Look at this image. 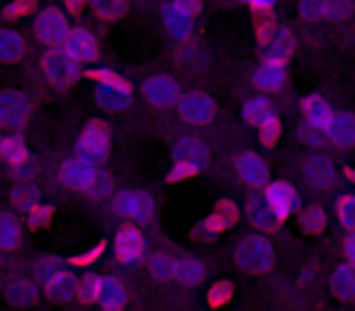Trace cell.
Here are the masks:
<instances>
[{"label":"cell","instance_id":"6da1fadb","mask_svg":"<svg viewBox=\"0 0 355 311\" xmlns=\"http://www.w3.org/2000/svg\"><path fill=\"white\" fill-rule=\"evenodd\" d=\"M236 265L248 275H263L275 265V248L266 236L251 233L236 246Z\"/></svg>","mask_w":355,"mask_h":311},{"label":"cell","instance_id":"7a4b0ae2","mask_svg":"<svg viewBox=\"0 0 355 311\" xmlns=\"http://www.w3.org/2000/svg\"><path fill=\"white\" fill-rule=\"evenodd\" d=\"M207 146H205L200 139L195 136H183L178 139L175 146H173V161H175V168H173L171 178H188L190 173H198L207 166Z\"/></svg>","mask_w":355,"mask_h":311},{"label":"cell","instance_id":"3957f363","mask_svg":"<svg viewBox=\"0 0 355 311\" xmlns=\"http://www.w3.org/2000/svg\"><path fill=\"white\" fill-rule=\"evenodd\" d=\"M42 71H44V78L49 80L56 88H69L78 80L80 75V64L64 49V46H56L49 49L42 56Z\"/></svg>","mask_w":355,"mask_h":311},{"label":"cell","instance_id":"277c9868","mask_svg":"<svg viewBox=\"0 0 355 311\" xmlns=\"http://www.w3.org/2000/svg\"><path fill=\"white\" fill-rule=\"evenodd\" d=\"M112 209L122 219H129L134 224H144L153 217V199L144 190H117L112 197Z\"/></svg>","mask_w":355,"mask_h":311},{"label":"cell","instance_id":"5b68a950","mask_svg":"<svg viewBox=\"0 0 355 311\" xmlns=\"http://www.w3.org/2000/svg\"><path fill=\"white\" fill-rule=\"evenodd\" d=\"M76 151H78L80 159L90 161V163L100 166L105 163L110 153V132L103 122H90L88 127L83 129V134L78 136V143H76Z\"/></svg>","mask_w":355,"mask_h":311},{"label":"cell","instance_id":"8992f818","mask_svg":"<svg viewBox=\"0 0 355 311\" xmlns=\"http://www.w3.org/2000/svg\"><path fill=\"white\" fill-rule=\"evenodd\" d=\"M35 32L42 44H46L49 49H56V46L66 44V39H69V35H71V27L64 12L56 10V8H46V10H42L40 15H37Z\"/></svg>","mask_w":355,"mask_h":311},{"label":"cell","instance_id":"52a82bcc","mask_svg":"<svg viewBox=\"0 0 355 311\" xmlns=\"http://www.w3.org/2000/svg\"><path fill=\"white\" fill-rule=\"evenodd\" d=\"M141 95H144V100H146L148 105H153V107H158V109L173 107V105H178V103H180V98H183V93H180V85H178L175 80H173L171 75H166V73L148 75V78L144 80V85H141Z\"/></svg>","mask_w":355,"mask_h":311},{"label":"cell","instance_id":"ba28073f","mask_svg":"<svg viewBox=\"0 0 355 311\" xmlns=\"http://www.w3.org/2000/svg\"><path fill=\"white\" fill-rule=\"evenodd\" d=\"M59 175H61V183H64L66 188L80 190V193H93L95 185H98V180H100L98 166L80 159V156H73V159L64 161Z\"/></svg>","mask_w":355,"mask_h":311},{"label":"cell","instance_id":"9c48e42d","mask_svg":"<svg viewBox=\"0 0 355 311\" xmlns=\"http://www.w3.org/2000/svg\"><path fill=\"white\" fill-rule=\"evenodd\" d=\"M32 103L20 90H6L0 95V124L6 129H22L30 122Z\"/></svg>","mask_w":355,"mask_h":311},{"label":"cell","instance_id":"30bf717a","mask_svg":"<svg viewBox=\"0 0 355 311\" xmlns=\"http://www.w3.org/2000/svg\"><path fill=\"white\" fill-rule=\"evenodd\" d=\"M178 112H180L183 122L193 124V127H202V124H209L214 119L217 105L207 93H188L178 103Z\"/></svg>","mask_w":355,"mask_h":311},{"label":"cell","instance_id":"8fae6325","mask_svg":"<svg viewBox=\"0 0 355 311\" xmlns=\"http://www.w3.org/2000/svg\"><path fill=\"white\" fill-rule=\"evenodd\" d=\"M95 103L107 112H124L132 105V93H129L124 80H98L95 83Z\"/></svg>","mask_w":355,"mask_h":311},{"label":"cell","instance_id":"7c38bea8","mask_svg":"<svg viewBox=\"0 0 355 311\" xmlns=\"http://www.w3.org/2000/svg\"><path fill=\"white\" fill-rule=\"evenodd\" d=\"M114 256L127 265L141 263L146 258V241L137 226H122L114 236Z\"/></svg>","mask_w":355,"mask_h":311},{"label":"cell","instance_id":"4fadbf2b","mask_svg":"<svg viewBox=\"0 0 355 311\" xmlns=\"http://www.w3.org/2000/svg\"><path fill=\"white\" fill-rule=\"evenodd\" d=\"M64 49L69 51L78 64H93V61H98V54H100L98 39H95L93 32L85 30V27H73V30H71Z\"/></svg>","mask_w":355,"mask_h":311},{"label":"cell","instance_id":"5bb4252c","mask_svg":"<svg viewBox=\"0 0 355 311\" xmlns=\"http://www.w3.org/2000/svg\"><path fill=\"white\" fill-rule=\"evenodd\" d=\"M234 168H236L239 178H241L246 185H251V188H266L268 178H270L266 161L253 151L241 153V156L236 159V163H234Z\"/></svg>","mask_w":355,"mask_h":311},{"label":"cell","instance_id":"9a60e30c","mask_svg":"<svg viewBox=\"0 0 355 311\" xmlns=\"http://www.w3.org/2000/svg\"><path fill=\"white\" fill-rule=\"evenodd\" d=\"M263 195L268 197V202L272 204V209H275V214L280 219L290 217V214L297 212V207H300V195H297V190L292 188L290 183H282V180L268 183Z\"/></svg>","mask_w":355,"mask_h":311},{"label":"cell","instance_id":"2e32d148","mask_svg":"<svg viewBox=\"0 0 355 311\" xmlns=\"http://www.w3.org/2000/svg\"><path fill=\"white\" fill-rule=\"evenodd\" d=\"M302 173H304L306 185L314 190H326L336 183L334 163L329 159H324V156H311L304 163V168H302Z\"/></svg>","mask_w":355,"mask_h":311},{"label":"cell","instance_id":"e0dca14e","mask_svg":"<svg viewBox=\"0 0 355 311\" xmlns=\"http://www.w3.org/2000/svg\"><path fill=\"white\" fill-rule=\"evenodd\" d=\"M246 219L256 229H261V231H272V229L277 226V222H280V217L275 214V209H272V204L268 202L266 195H253V197L248 199Z\"/></svg>","mask_w":355,"mask_h":311},{"label":"cell","instance_id":"ac0fdd59","mask_svg":"<svg viewBox=\"0 0 355 311\" xmlns=\"http://www.w3.org/2000/svg\"><path fill=\"white\" fill-rule=\"evenodd\" d=\"M163 25H166L168 35L173 37L175 42H185L190 35H193V15L178 8L175 3L163 8Z\"/></svg>","mask_w":355,"mask_h":311},{"label":"cell","instance_id":"d6986e66","mask_svg":"<svg viewBox=\"0 0 355 311\" xmlns=\"http://www.w3.org/2000/svg\"><path fill=\"white\" fill-rule=\"evenodd\" d=\"M302 112H304L306 124L321 129V132H326V129L331 127V122H334V117H336L334 109H331V105L326 103L321 95H309V98L302 103Z\"/></svg>","mask_w":355,"mask_h":311},{"label":"cell","instance_id":"ffe728a7","mask_svg":"<svg viewBox=\"0 0 355 311\" xmlns=\"http://www.w3.org/2000/svg\"><path fill=\"white\" fill-rule=\"evenodd\" d=\"M98 301L105 311H119L127 304V290L117 277H100Z\"/></svg>","mask_w":355,"mask_h":311},{"label":"cell","instance_id":"44dd1931","mask_svg":"<svg viewBox=\"0 0 355 311\" xmlns=\"http://www.w3.org/2000/svg\"><path fill=\"white\" fill-rule=\"evenodd\" d=\"M326 136L331 139V143H336L338 148H350L355 146V114H336L331 127L326 129Z\"/></svg>","mask_w":355,"mask_h":311},{"label":"cell","instance_id":"7402d4cb","mask_svg":"<svg viewBox=\"0 0 355 311\" xmlns=\"http://www.w3.org/2000/svg\"><path fill=\"white\" fill-rule=\"evenodd\" d=\"M295 49V42H292L290 30H277L275 35H270V39L266 42V61L268 64H280L285 66V61L292 56Z\"/></svg>","mask_w":355,"mask_h":311},{"label":"cell","instance_id":"603a6c76","mask_svg":"<svg viewBox=\"0 0 355 311\" xmlns=\"http://www.w3.org/2000/svg\"><path fill=\"white\" fill-rule=\"evenodd\" d=\"M331 292L343 301L355 299V265L353 263H343V265H338L331 272Z\"/></svg>","mask_w":355,"mask_h":311},{"label":"cell","instance_id":"cb8c5ba5","mask_svg":"<svg viewBox=\"0 0 355 311\" xmlns=\"http://www.w3.org/2000/svg\"><path fill=\"white\" fill-rule=\"evenodd\" d=\"M285 66L280 64H263L256 69V73H253V83L258 85L261 90H266V93H277V90L285 88Z\"/></svg>","mask_w":355,"mask_h":311},{"label":"cell","instance_id":"d4e9b609","mask_svg":"<svg viewBox=\"0 0 355 311\" xmlns=\"http://www.w3.org/2000/svg\"><path fill=\"white\" fill-rule=\"evenodd\" d=\"M241 114H243V122L251 124V127H263L266 122L275 119V109H272L268 98H251L243 105Z\"/></svg>","mask_w":355,"mask_h":311},{"label":"cell","instance_id":"484cf974","mask_svg":"<svg viewBox=\"0 0 355 311\" xmlns=\"http://www.w3.org/2000/svg\"><path fill=\"white\" fill-rule=\"evenodd\" d=\"M44 287H46V294L56 301H71L76 294H78V285H76L73 275H69V272H64V270H61L59 275L51 277Z\"/></svg>","mask_w":355,"mask_h":311},{"label":"cell","instance_id":"4316f807","mask_svg":"<svg viewBox=\"0 0 355 311\" xmlns=\"http://www.w3.org/2000/svg\"><path fill=\"white\" fill-rule=\"evenodd\" d=\"M22 56H25V37L15 30L0 32V59L12 64V61H20Z\"/></svg>","mask_w":355,"mask_h":311},{"label":"cell","instance_id":"83f0119b","mask_svg":"<svg viewBox=\"0 0 355 311\" xmlns=\"http://www.w3.org/2000/svg\"><path fill=\"white\" fill-rule=\"evenodd\" d=\"M205 277V263L198 260V258H180V260H175V280L180 282V285H200Z\"/></svg>","mask_w":355,"mask_h":311},{"label":"cell","instance_id":"f1b7e54d","mask_svg":"<svg viewBox=\"0 0 355 311\" xmlns=\"http://www.w3.org/2000/svg\"><path fill=\"white\" fill-rule=\"evenodd\" d=\"M22 241V229H20V222L12 217L10 212H6L0 217V248L6 253L15 251Z\"/></svg>","mask_w":355,"mask_h":311},{"label":"cell","instance_id":"f546056e","mask_svg":"<svg viewBox=\"0 0 355 311\" xmlns=\"http://www.w3.org/2000/svg\"><path fill=\"white\" fill-rule=\"evenodd\" d=\"M6 296H8V301H10V304L27 306V304H32V301H35L37 287L32 285V282H27V280H12V282H8V287H6Z\"/></svg>","mask_w":355,"mask_h":311},{"label":"cell","instance_id":"4dcf8cb0","mask_svg":"<svg viewBox=\"0 0 355 311\" xmlns=\"http://www.w3.org/2000/svg\"><path fill=\"white\" fill-rule=\"evenodd\" d=\"M0 153H3V159L8 161L10 166H22L27 163V148L22 143L20 136H6L0 141Z\"/></svg>","mask_w":355,"mask_h":311},{"label":"cell","instance_id":"1f68e13d","mask_svg":"<svg viewBox=\"0 0 355 311\" xmlns=\"http://www.w3.org/2000/svg\"><path fill=\"white\" fill-rule=\"evenodd\" d=\"M88 6L100 20H117L127 10V0H90Z\"/></svg>","mask_w":355,"mask_h":311},{"label":"cell","instance_id":"d6a6232c","mask_svg":"<svg viewBox=\"0 0 355 311\" xmlns=\"http://www.w3.org/2000/svg\"><path fill=\"white\" fill-rule=\"evenodd\" d=\"M148 272H151L153 280L166 282L171 277H175V260H173L168 253H158L148 260Z\"/></svg>","mask_w":355,"mask_h":311},{"label":"cell","instance_id":"836d02e7","mask_svg":"<svg viewBox=\"0 0 355 311\" xmlns=\"http://www.w3.org/2000/svg\"><path fill=\"white\" fill-rule=\"evenodd\" d=\"M300 12L304 20H329V0H302Z\"/></svg>","mask_w":355,"mask_h":311},{"label":"cell","instance_id":"e575fe53","mask_svg":"<svg viewBox=\"0 0 355 311\" xmlns=\"http://www.w3.org/2000/svg\"><path fill=\"white\" fill-rule=\"evenodd\" d=\"M59 272H61V263L56 256H42L40 260H37V277H40L44 285L54 275H59Z\"/></svg>","mask_w":355,"mask_h":311},{"label":"cell","instance_id":"d590c367","mask_svg":"<svg viewBox=\"0 0 355 311\" xmlns=\"http://www.w3.org/2000/svg\"><path fill=\"white\" fill-rule=\"evenodd\" d=\"M302 226L309 233H316L326 226V212L321 207H309L304 214H302Z\"/></svg>","mask_w":355,"mask_h":311},{"label":"cell","instance_id":"8d00e7d4","mask_svg":"<svg viewBox=\"0 0 355 311\" xmlns=\"http://www.w3.org/2000/svg\"><path fill=\"white\" fill-rule=\"evenodd\" d=\"M338 222L343 224V229L355 231V195H348L338 202Z\"/></svg>","mask_w":355,"mask_h":311},{"label":"cell","instance_id":"74e56055","mask_svg":"<svg viewBox=\"0 0 355 311\" xmlns=\"http://www.w3.org/2000/svg\"><path fill=\"white\" fill-rule=\"evenodd\" d=\"M12 202L20 209H35L37 190L30 188V185H20V188H15V193H12Z\"/></svg>","mask_w":355,"mask_h":311},{"label":"cell","instance_id":"f35d334b","mask_svg":"<svg viewBox=\"0 0 355 311\" xmlns=\"http://www.w3.org/2000/svg\"><path fill=\"white\" fill-rule=\"evenodd\" d=\"M98 290H100V277L88 275L85 280L78 282V296H80V299H85V301L98 299Z\"/></svg>","mask_w":355,"mask_h":311},{"label":"cell","instance_id":"ab89813d","mask_svg":"<svg viewBox=\"0 0 355 311\" xmlns=\"http://www.w3.org/2000/svg\"><path fill=\"white\" fill-rule=\"evenodd\" d=\"M300 136L304 143H309V146H321V143L326 141V132H321V129L311 127V124H304V127H300Z\"/></svg>","mask_w":355,"mask_h":311},{"label":"cell","instance_id":"60d3db41","mask_svg":"<svg viewBox=\"0 0 355 311\" xmlns=\"http://www.w3.org/2000/svg\"><path fill=\"white\" fill-rule=\"evenodd\" d=\"M350 8H353L350 0H329V20H343Z\"/></svg>","mask_w":355,"mask_h":311},{"label":"cell","instance_id":"b9f144b4","mask_svg":"<svg viewBox=\"0 0 355 311\" xmlns=\"http://www.w3.org/2000/svg\"><path fill=\"white\" fill-rule=\"evenodd\" d=\"M258 129H261V136H263V141H266V143H272L277 139V134H280V124H277V117L270 119V122H266L263 127H258Z\"/></svg>","mask_w":355,"mask_h":311},{"label":"cell","instance_id":"7bdbcfd3","mask_svg":"<svg viewBox=\"0 0 355 311\" xmlns=\"http://www.w3.org/2000/svg\"><path fill=\"white\" fill-rule=\"evenodd\" d=\"M173 3H175L178 8H183V10L188 12V15H193V17L202 10V0H173Z\"/></svg>","mask_w":355,"mask_h":311},{"label":"cell","instance_id":"ee69618b","mask_svg":"<svg viewBox=\"0 0 355 311\" xmlns=\"http://www.w3.org/2000/svg\"><path fill=\"white\" fill-rule=\"evenodd\" d=\"M343 253H345V258H348V263H353V265H355V231H350L348 236H345Z\"/></svg>","mask_w":355,"mask_h":311},{"label":"cell","instance_id":"f6af8a7d","mask_svg":"<svg viewBox=\"0 0 355 311\" xmlns=\"http://www.w3.org/2000/svg\"><path fill=\"white\" fill-rule=\"evenodd\" d=\"M229 299V287L227 285H217L212 290V294H209V301L212 304H222V301H227Z\"/></svg>","mask_w":355,"mask_h":311},{"label":"cell","instance_id":"bcb514c9","mask_svg":"<svg viewBox=\"0 0 355 311\" xmlns=\"http://www.w3.org/2000/svg\"><path fill=\"white\" fill-rule=\"evenodd\" d=\"M241 3L256 8V10H270V8L275 6V0H241Z\"/></svg>","mask_w":355,"mask_h":311},{"label":"cell","instance_id":"7dc6e473","mask_svg":"<svg viewBox=\"0 0 355 311\" xmlns=\"http://www.w3.org/2000/svg\"><path fill=\"white\" fill-rule=\"evenodd\" d=\"M85 3H90V0H66V6H69V8H71V10H73V12H78L80 8L85 6Z\"/></svg>","mask_w":355,"mask_h":311}]
</instances>
